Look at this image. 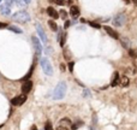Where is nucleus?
Returning a JSON list of instances; mask_svg holds the SVG:
<instances>
[{"instance_id": "nucleus-1", "label": "nucleus", "mask_w": 137, "mask_h": 130, "mask_svg": "<svg viewBox=\"0 0 137 130\" xmlns=\"http://www.w3.org/2000/svg\"><path fill=\"white\" fill-rule=\"evenodd\" d=\"M66 90H68V84H66V82H64V81L59 82L57 84V87L54 88V90H53V99H54V100H60V99H63V98L65 96V94H66Z\"/></svg>"}, {"instance_id": "nucleus-2", "label": "nucleus", "mask_w": 137, "mask_h": 130, "mask_svg": "<svg viewBox=\"0 0 137 130\" xmlns=\"http://www.w3.org/2000/svg\"><path fill=\"white\" fill-rule=\"evenodd\" d=\"M12 19L18 22V23H28L30 21V14L28 13L27 11H24V10L23 11H18V12L12 14Z\"/></svg>"}, {"instance_id": "nucleus-3", "label": "nucleus", "mask_w": 137, "mask_h": 130, "mask_svg": "<svg viewBox=\"0 0 137 130\" xmlns=\"http://www.w3.org/2000/svg\"><path fill=\"white\" fill-rule=\"evenodd\" d=\"M40 64H41V68L46 75L47 76L53 75V68H52V65H51V62L48 60V58H46V57H45V58H41Z\"/></svg>"}, {"instance_id": "nucleus-4", "label": "nucleus", "mask_w": 137, "mask_h": 130, "mask_svg": "<svg viewBox=\"0 0 137 130\" xmlns=\"http://www.w3.org/2000/svg\"><path fill=\"white\" fill-rule=\"evenodd\" d=\"M11 6H12V0H5V2L0 6V12L2 14H7L11 13Z\"/></svg>"}, {"instance_id": "nucleus-5", "label": "nucleus", "mask_w": 137, "mask_h": 130, "mask_svg": "<svg viewBox=\"0 0 137 130\" xmlns=\"http://www.w3.org/2000/svg\"><path fill=\"white\" fill-rule=\"evenodd\" d=\"M27 101V95L25 94H23V95H18L13 98L12 100H11V104L13 105V106H21L23 104Z\"/></svg>"}, {"instance_id": "nucleus-6", "label": "nucleus", "mask_w": 137, "mask_h": 130, "mask_svg": "<svg viewBox=\"0 0 137 130\" xmlns=\"http://www.w3.org/2000/svg\"><path fill=\"white\" fill-rule=\"evenodd\" d=\"M31 41H33V45H34V47H35L36 54L40 55L42 53V45H41V42H40V40L36 36H31Z\"/></svg>"}, {"instance_id": "nucleus-7", "label": "nucleus", "mask_w": 137, "mask_h": 130, "mask_svg": "<svg viewBox=\"0 0 137 130\" xmlns=\"http://www.w3.org/2000/svg\"><path fill=\"white\" fill-rule=\"evenodd\" d=\"M124 23H125V14L124 13H118L113 18V24L116 25V27H122Z\"/></svg>"}, {"instance_id": "nucleus-8", "label": "nucleus", "mask_w": 137, "mask_h": 130, "mask_svg": "<svg viewBox=\"0 0 137 130\" xmlns=\"http://www.w3.org/2000/svg\"><path fill=\"white\" fill-rule=\"evenodd\" d=\"M36 30H37V34L40 36L41 41L43 42V43H47L48 37H47V35H46V33H45V30H43V28H42L40 24H36Z\"/></svg>"}, {"instance_id": "nucleus-9", "label": "nucleus", "mask_w": 137, "mask_h": 130, "mask_svg": "<svg viewBox=\"0 0 137 130\" xmlns=\"http://www.w3.org/2000/svg\"><path fill=\"white\" fill-rule=\"evenodd\" d=\"M31 88H33V81H31V80H27V81H24L23 86H22V92H23V94L27 95L28 93L31 90Z\"/></svg>"}, {"instance_id": "nucleus-10", "label": "nucleus", "mask_w": 137, "mask_h": 130, "mask_svg": "<svg viewBox=\"0 0 137 130\" xmlns=\"http://www.w3.org/2000/svg\"><path fill=\"white\" fill-rule=\"evenodd\" d=\"M103 29H105V31L110 35L111 37H113V39H116V40H117V39H119V35H118V33H117L114 29H112V28L108 27V25H105Z\"/></svg>"}, {"instance_id": "nucleus-11", "label": "nucleus", "mask_w": 137, "mask_h": 130, "mask_svg": "<svg viewBox=\"0 0 137 130\" xmlns=\"http://www.w3.org/2000/svg\"><path fill=\"white\" fill-rule=\"evenodd\" d=\"M47 13L49 14V17H52L53 19H57V18H59V14H58V12L55 11L54 8L52 6L47 7Z\"/></svg>"}, {"instance_id": "nucleus-12", "label": "nucleus", "mask_w": 137, "mask_h": 130, "mask_svg": "<svg viewBox=\"0 0 137 130\" xmlns=\"http://www.w3.org/2000/svg\"><path fill=\"white\" fill-rule=\"evenodd\" d=\"M70 14H71L73 18L78 17V16H79V8L77 6H71V8H70Z\"/></svg>"}, {"instance_id": "nucleus-13", "label": "nucleus", "mask_w": 137, "mask_h": 130, "mask_svg": "<svg viewBox=\"0 0 137 130\" xmlns=\"http://www.w3.org/2000/svg\"><path fill=\"white\" fill-rule=\"evenodd\" d=\"M119 80H120L119 74H118V72H114V76H113V80H112V82H111V86H112V87L118 86V84H119Z\"/></svg>"}, {"instance_id": "nucleus-14", "label": "nucleus", "mask_w": 137, "mask_h": 130, "mask_svg": "<svg viewBox=\"0 0 137 130\" xmlns=\"http://www.w3.org/2000/svg\"><path fill=\"white\" fill-rule=\"evenodd\" d=\"M119 83H120V86H123V87H128L129 83H130V80H129V77L123 76V77L119 80Z\"/></svg>"}, {"instance_id": "nucleus-15", "label": "nucleus", "mask_w": 137, "mask_h": 130, "mask_svg": "<svg viewBox=\"0 0 137 130\" xmlns=\"http://www.w3.org/2000/svg\"><path fill=\"white\" fill-rule=\"evenodd\" d=\"M11 31H14L16 34H22L23 33V30H22L21 28H18V27H16V25H10V27H7Z\"/></svg>"}, {"instance_id": "nucleus-16", "label": "nucleus", "mask_w": 137, "mask_h": 130, "mask_svg": "<svg viewBox=\"0 0 137 130\" xmlns=\"http://www.w3.org/2000/svg\"><path fill=\"white\" fill-rule=\"evenodd\" d=\"M48 25H49V28H51L53 31H57V30H58V25H57V23H55L53 19L48 21Z\"/></svg>"}, {"instance_id": "nucleus-17", "label": "nucleus", "mask_w": 137, "mask_h": 130, "mask_svg": "<svg viewBox=\"0 0 137 130\" xmlns=\"http://www.w3.org/2000/svg\"><path fill=\"white\" fill-rule=\"evenodd\" d=\"M122 43H123V46L125 48H129V49H130V46H131V42L129 41V40H128V39H123V40H122Z\"/></svg>"}, {"instance_id": "nucleus-18", "label": "nucleus", "mask_w": 137, "mask_h": 130, "mask_svg": "<svg viewBox=\"0 0 137 130\" xmlns=\"http://www.w3.org/2000/svg\"><path fill=\"white\" fill-rule=\"evenodd\" d=\"M71 122H70V119L68 118H64L63 121H60V125H63V127H65V125H71Z\"/></svg>"}, {"instance_id": "nucleus-19", "label": "nucleus", "mask_w": 137, "mask_h": 130, "mask_svg": "<svg viewBox=\"0 0 137 130\" xmlns=\"http://www.w3.org/2000/svg\"><path fill=\"white\" fill-rule=\"evenodd\" d=\"M81 125H83V122H77V123H75V124H71V129L77 130L78 129V127H81Z\"/></svg>"}, {"instance_id": "nucleus-20", "label": "nucleus", "mask_w": 137, "mask_h": 130, "mask_svg": "<svg viewBox=\"0 0 137 130\" xmlns=\"http://www.w3.org/2000/svg\"><path fill=\"white\" fill-rule=\"evenodd\" d=\"M12 2H14V4L17 5V6H21V7H22V6H24V5H25L23 0H12Z\"/></svg>"}, {"instance_id": "nucleus-21", "label": "nucleus", "mask_w": 137, "mask_h": 130, "mask_svg": "<svg viewBox=\"0 0 137 130\" xmlns=\"http://www.w3.org/2000/svg\"><path fill=\"white\" fill-rule=\"evenodd\" d=\"M51 2H53V4H57V5H64V2H65V0H49Z\"/></svg>"}, {"instance_id": "nucleus-22", "label": "nucleus", "mask_w": 137, "mask_h": 130, "mask_svg": "<svg viewBox=\"0 0 137 130\" xmlns=\"http://www.w3.org/2000/svg\"><path fill=\"white\" fill-rule=\"evenodd\" d=\"M89 25L90 27H93V28H95V29H100V28H101V25L97 24L96 22H89Z\"/></svg>"}, {"instance_id": "nucleus-23", "label": "nucleus", "mask_w": 137, "mask_h": 130, "mask_svg": "<svg viewBox=\"0 0 137 130\" xmlns=\"http://www.w3.org/2000/svg\"><path fill=\"white\" fill-rule=\"evenodd\" d=\"M65 41H66V33H64L62 36V39H60V46H62V47L65 45Z\"/></svg>"}, {"instance_id": "nucleus-24", "label": "nucleus", "mask_w": 137, "mask_h": 130, "mask_svg": "<svg viewBox=\"0 0 137 130\" xmlns=\"http://www.w3.org/2000/svg\"><path fill=\"white\" fill-rule=\"evenodd\" d=\"M59 16H60V17H62L63 19H66V18H68V12H66V11H64V10H62V11H60V12H59Z\"/></svg>"}, {"instance_id": "nucleus-25", "label": "nucleus", "mask_w": 137, "mask_h": 130, "mask_svg": "<svg viewBox=\"0 0 137 130\" xmlns=\"http://www.w3.org/2000/svg\"><path fill=\"white\" fill-rule=\"evenodd\" d=\"M45 130H53V128H52V124H51V122H49V121H48V122H46Z\"/></svg>"}, {"instance_id": "nucleus-26", "label": "nucleus", "mask_w": 137, "mask_h": 130, "mask_svg": "<svg viewBox=\"0 0 137 130\" xmlns=\"http://www.w3.org/2000/svg\"><path fill=\"white\" fill-rule=\"evenodd\" d=\"M129 54H130L131 57H134V58H136L137 57V51H135V49H129Z\"/></svg>"}, {"instance_id": "nucleus-27", "label": "nucleus", "mask_w": 137, "mask_h": 130, "mask_svg": "<svg viewBox=\"0 0 137 130\" xmlns=\"http://www.w3.org/2000/svg\"><path fill=\"white\" fill-rule=\"evenodd\" d=\"M73 66H75V62H70V63H68V70H70V72H72V71H73Z\"/></svg>"}, {"instance_id": "nucleus-28", "label": "nucleus", "mask_w": 137, "mask_h": 130, "mask_svg": "<svg viewBox=\"0 0 137 130\" xmlns=\"http://www.w3.org/2000/svg\"><path fill=\"white\" fill-rule=\"evenodd\" d=\"M6 27H7L6 23H2V22H0V29H1V28H6Z\"/></svg>"}, {"instance_id": "nucleus-29", "label": "nucleus", "mask_w": 137, "mask_h": 130, "mask_svg": "<svg viewBox=\"0 0 137 130\" xmlns=\"http://www.w3.org/2000/svg\"><path fill=\"white\" fill-rule=\"evenodd\" d=\"M70 25H71V22L66 21V22H65V25H64V27H65V28H68V27H70Z\"/></svg>"}, {"instance_id": "nucleus-30", "label": "nucleus", "mask_w": 137, "mask_h": 130, "mask_svg": "<svg viewBox=\"0 0 137 130\" xmlns=\"http://www.w3.org/2000/svg\"><path fill=\"white\" fill-rule=\"evenodd\" d=\"M55 130H68V129H66L65 127H62V125H60V127H58V128H57Z\"/></svg>"}, {"instance_id": "nucleus-31", "label": "nucleus", "mask_w": 137, "mask_h": 130, "mask_svg": "<svg viewBox=\"0 0 137 130\" xmlns=\"http://www.w3.org/2000/svg\"><path fill=\"white\" fill-rule=\"evenodd\" d=\"M60 69H62V71H64V70H65V65L62 64V65H60Z\"/></svg>"}, {"instance_id": "nucleus-32", "label": "nucleus", "mask_w": 137, "mask_h": 130, "mask_svg": "<svg viewBox=\"0 0 137 130\" xmlns=\"http://www.w3.org/2000/svg\"><path fill=\"white\" fill-rule=\"evenodd\" d=\"M23 1H24V4H25V5H27V4H29V2H30V1H31V0H23Z\"/></svg>"}, {"instance_id": "nucleus-33", "label": "nucleus", "mask_w": 137, "mask_h": 130, "mask_svg": "<svg viewBox=\"0 0 137 130\" xmlns=\"http://www.w3.org/2000/svg\"><path fill=\"white\" fill-rule=\"evenodd\" d=\"M31 130H37V128H36L35 125H33V127H31Z\"/></svg>"}, {"instance_id": "nucleus-34", "label": "nucleus", "mask_w": 137, "mask_h": 130, "mask_svg": "<svg viewBox=\"0 0 137 130\" xmlns=\"http://www.w3.org/2000/svg\"><path fill=\"white\" fill-rule=\"evenodd\" d=\"M89 130H95V128H93V127H90V129Z\"/></svg>"}, {"instance_id": "nucleus-35", "label": "nucleus", "mask_w": 137, "mask_h": 130, "mask_svg": "<svg viewBox=\"0 0 137 130\" xmlns=\"http://www.w3.org/2000/svg\"><path fill=\"white\" fill-rule=\"evenodd\" d=\"M132 1H134V2H136V5H137V0H132Z\"/></svg>"}, {"instance_id": "nucleus-36", "label": "nucleus", "mask_w": 137, "mask_h": 130, "mask_svg": "<svg viewBox=\"0 0 137 130\" xmlns=\"http://www.w3.org/2000/svg\"><path fill=\"white\" fill-rule=\"evenodd\" d=\"M1 1H2V0H0V2H1Z\"/></svg>"}]
</instances>
